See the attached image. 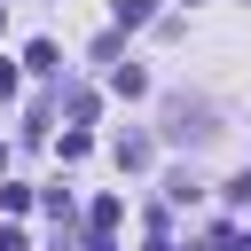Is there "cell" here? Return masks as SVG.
Instances as JSON below:
<instances>
[{"label": "cell", "instance_id": "obj_1", "mask_svg": "<svg viewBox=\"0 0 251 251\" xmlns=\"http://www.w3.org/2000/svg\"><path fill=\"white\" fill-rule=\"evenodd\" d=\"M165 141H212V102H196V94H173L165 102Z\"/></svg>", "mask_w": 251, "mask_h": 251}, {"label": "cell", "instance_id": "obj_2", "mask_svg": "<svg viewBox=\"0 0 251 251\" xmlns=\"http://www.w3.org/2000/svg\"><path fill=\"white\" fill-rule=\"evenodd\" d=\"M110 86H118V94H149V71H141V63H118Z\"/></svg>", "mask_w": 251, "mask_h": 251}, {"label": "cell", "instance_id": "obj_3", "mask_svg": "<svg viewBox=\"0 0 251 251\" xmlns=\"http://www.w3.org/2000/svg\"><path fill=\"white\" fill-rule=\"evenodd\" d=\"M118 165H126V173L149 165V133H118Z\"/></svg>", "mask_w": 251, "mask_h": 251}, {"label": "cell", "instance_id": "obj_4", "mask_svg": "<svg viewBox=\"0 0 251 251\" xmlns=\"http://www.w3.org/2000/svg\"><path fill=\"white\" fill-rule=\"evenodd\" d=\"M149 16H157V0H118V24H126V31H141Z\"/></svg>", "mask_w": 251, "mask_h": 251}, {"label": "cell", "instance_id": "obj_5", "mask_svg": "<svg viewBox=\"0 0 251 251\" xmlns=\"http://www.w3.org/2000/svg\"><path fill=\"white\" fill-rule=\"evenodd\" d=\"M0 251H31V235L24 227H0Z\"/></svg>", "mask_w": 251, "mask_h": 251}, {"label": "cell", "instance_id": "obj_6", "mask_svg": "<svg viewBox=\"0 0 251 251\" xmlns=\"http://www.w3.org/2000/svg\"><path fill=\"white\" fill-rule=\"evenodd\" d=\"M0 94H16V63H0Z\"/></svg>", "mask_w": 251, "mask_h": 251}, {"label": "cell", "instance_id": "obj_7", "mask_svg": "<svg viewBox=\"0 0 251 251\" xmlns=\"http://www.w3.org/2000/svg\"><path fill=\"white\" fill-rule=\"evenodd\" d=\"M86 251H118V243H110V235H94V243H86Z\"/></svg>", "mask_w": 251, "mask_h": 251}, {"label": "cell", "instance_id": "obj_8", "mask_svg": "<svg viewBox=\"0 0 251 251\" xmlns=\"http://www.w3.org/2000/svg\"><path fill=\"white\" fill-rule=\"evenodd\" d=\"M149 251H173V243H165V235H157V243H149Z\"/></svg>", "mask_w": 251, "mask_h": 251}, {"label": "cell", "instance_id": "obj_9", "mask_svg": "<svg viewBox=\"0 0 251 251\" xmlns=\"http://www.w3.org/2000/svg\"><path fill=\"white\" fill-rule=\"evenodd\" d=\"M0 173H8V149H0Z\"/></svg>", "mask_w": 251, "mask_h": 251}, {"label": "cell", "instance_id": "obj_10", "mask_svg": "<svg viewBox=\"0 0 251 251\" xmlns=\"http://www.w3.org/2000/svg\"><path fill=\"white\" fill-rule=\"evenodd\" d=\"M243 251H251V227H243Z\"/></svg>", "mask_w": 251, "mask_h": 251}]
</instances>
